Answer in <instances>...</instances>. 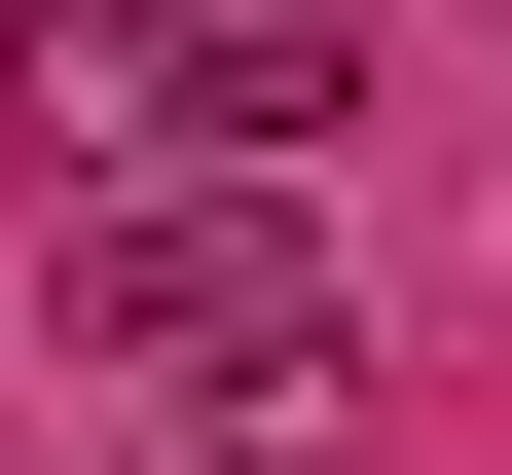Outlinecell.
Here are the masks:
<instances>
[{"label":"cell","instance_id":"1","mask_svg":"<svg viewBox=\"0 0 512 475\" xmlns=\"http://www.w3.org/2000/svg\"><path fill=\"white\" fill-rule=\"evenodd\" d=\"M74 366L293 439V402L366 366V293H330V220H293V183H74Z\"/></svg>","mask_w":512,"mask_h":475},{"label":"cell","instance_id":"2","mask_svg":"<svg viewBox=\"0 0 512 475\" xmlns=\"http://www.w3.org/2000/svg\"><path fill=\"white\" fill-rule=\"evenodd\" d=\"M74 74L147 110V183H293L366 110V37H330V0H147V37H74Z\"/></svg>","mask_w":512,"mask_h":475}]
</instances>
